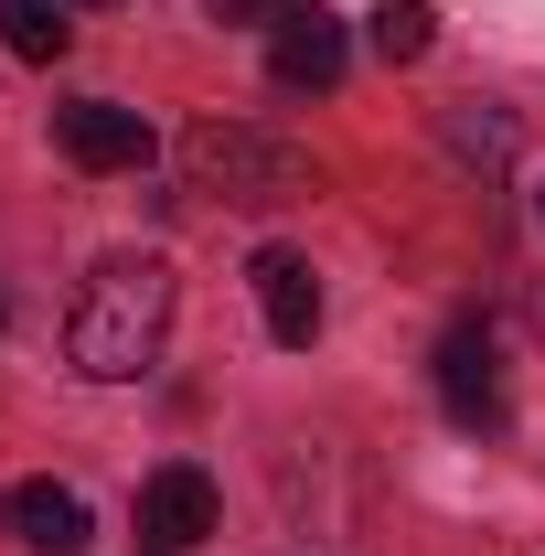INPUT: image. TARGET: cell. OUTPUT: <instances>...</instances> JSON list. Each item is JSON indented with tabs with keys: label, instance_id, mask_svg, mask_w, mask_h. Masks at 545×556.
Listing matches in <instances>:
<instances>
[{
	"label": "cell",
	"instance_id": "1",
	"mask_svg": "<svg viewBox=\"0 0 545 556\" xmlns=\"http://www.w3.org/2000/svg\"><path fill=\"white\" fill-rule=\"evenodd\" d=\"M161 343H172V268L161 257H97L65 311V364L97 386H129L161 364Z\"/></svg>",
	"mask_w": 545,
	"mask_h": 556
},
{
	"label": "cell",
	"instance_id": "2",
	"mask_svg": "<svg viewBox=\"0 0 545 556\" xmlns=\"http://www.w3.org/2000/svg\"><path fill=\"white\" fill-rule=\"evenodd\" d=\"M182 172H193V193L246 204V214L300 204V193L321 182V172H310V150H289V139H268V129H246V118H204V129L182 139Z\"/></svg>",
	"mask_w": 545,
	"mask_h": 556
},
{
	"label": "cell",
	"instance_id": "3",
	"mask_svg": "<svg viewBox=\"0 0 545 556\" xmlns=\"http://www.w3.org/2000/svg\"><path fill=\"white\" fill-rule=\"evenodd\" d=\"M214 514H225L214 482L193 471V460H172V471H150V482H139V546H150V556H193V546L214 535Z\"/></svg>",
	"mask_w": 545,
	"mask_h": 556
},
{
	"label": "cell",
	"instance_id": "4",
	"mask_svg": "<svg viewBox=\"0 0 545 556\" xmlns=\"http://www.w3.org/2000/svg\"><path fill=\"white\" fill-rule=\"evenodd\" d=\"M54 139H65L75 172H150V118L118 108V97H75V108H54Z\"/></svg>",
	"mask_w": 545,
	"mask_h": 556
},
{
	"label": "cell",
	"instance_id": "5",
	"mask_svg": "<svg viewBox=\"0 0 545 556\" xmlns=\"http://www.w3.org/2000/svg\"><path fill=\"white\" fill-rule=\"evenodd\" d=\"M342 65H353V54H342V22L289 0V11H278V33H268V75L289 86V97H332Z\"/></svg>",
	"mask_w": 545,
	"mask_h": 556
},
{
	"label": "cell",
	"instance_id": "6",
	"mask_svg": "<svg viewBox=\"0 0 545 556\" xmlns=\"http://www.w3.org/2000/svg\"><path fill=\"white\" fill-rule=\"evenodd\" d=\"M257 311H268V343H289V353H310L321 343V278H310V257L300 247H257Z\"/></svg>",
	"mask_w": 545,
	"mask_h": 556
},
{
	"label": "cell",
	"instance_id": "7",
	"mask_svg": "<svg viewBox=\"0 0 545 556\" xmlns=\"http://www.w3.org/2000/svg\"><path fill=\"white\" fill-rule=\"evenodd\" d=\"M0 535L22 556H86V503L65 482H11L0 492Z\"/></svg>",
	"mask_w": 545,
	"mask_h": 556
},
{
	"label": "cell",
	"instance_id": "8",
	"mask_svg": "<svg viewBox=\"0 0 545 556\" xmlns=\"http://www.w3.org/2000/svg\"><path fill=\"white\" fill-rule=\"evenodd\" d=\"M439 407L460 428H503V353H492V332H449L439 343Z\"/></svg>",
	"mask_w": 545,
	"mask_h": 556
},
{
	"label": "cell",
	"instance_id": "9",
	"mask_svg": "<svg viewBox=\"0 0 545 556\" xmlns=\"http://www.w3.org/2000/svg\"><path fill=\"white\" fill-rule=\"evenodd\" d=\"M0 43H11L22 65H54V54L75 43V22L54 11V0H0Z\"/></svg>",
	"mask_w": 545,
	"mask_h": 556
},
{
	"label": "cell",
	"instance_id": "10",
	"mask_svg": "<svg viewBox=\"0 0 545 556\" xmlns=\"http://www.w3.org/2000/svg\"><path fill=\"white\" fill-rule=\"evenodd\" d=\"M364 33H375V54H385V65H417V54L439 43V11H428V0H385Z\"/></svg>",
	"mask_w": 545,
	"mask_h": 556
},
{
	"label": "cell",
	"instance_id": "11",
	"mask_svg": "<svg viewBox=\"0 0 545 556\" xmlns=\"http://www.w3.org/2000/svg\"><path fill=\"white\" fill-rule=\"evenodd\" d=\"M204 11H214V22H257V11H268V22H278L289 0H204Z\"/></svg>",
	"mask_w": 545,
	"mask_h": 556
}]
</instances>
